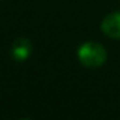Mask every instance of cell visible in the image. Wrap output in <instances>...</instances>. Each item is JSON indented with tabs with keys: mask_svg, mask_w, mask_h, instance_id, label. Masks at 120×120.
Masks as SVG:
<instances>
[{
	"mask_svg": "<svg viewBox=\"0 0 120 120\" xmlns=\"http://www.w3.org/2000/svg\"><path fill=\"white\" fill-rule=\"evenodd\" d=\"M78 58L83 66L88 68L101 67L107 60V52L105 47L96 41H88L80 45L78 49Z\"/></svg>",
	"mask_w": 120,
	"mask_h": 120,
	"instance_id": "obj_1",
	"label": "cell"
},
{
	"mask_svg": "<svg viewBox=\"0 0 120 120\" xmlns=\"http://www.w3.org/2000/svg\"><path fill=\"white\" fill-rule=\"evenodd\" d=\"M32 44L27 38H17L11 48V54L14 61L23 62L31 56Z\"/></svg>",
	"mask_w": 120,
	"mask_h": 120,
	"instance_id": "obj_2",
	"label": "cell"
},
{
	"mask_svg": "<svg viewBox=\"0 0 120 120\" xmlns=\"http://www.w3.org/2000/svg\"><path fill=\"white\" fill-rule=\"evenodd\" d=\"M101 30L111 39H120V12L107 14L101 23Z\"/></svg>",
	"mask_w": 120,
	"mask_h": 120,
	"instance_id": "obj_3",
	"label": "cell"
}]
</instances>
